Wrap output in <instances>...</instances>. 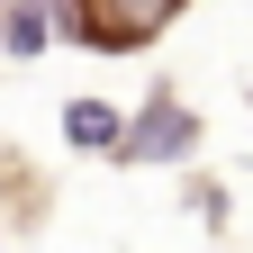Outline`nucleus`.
Segmentation results:
<instances>
[{
    "label": "nucleus",
    "mask_w": 253,
    "mask_h": 253,
    "mask_svg": "<svg viewBox=\"0 0 253 253\" xmlns=\"http://www.w3.org/2000/svg\"><path fill=\"white\" fill-rule=\"evenodd\" d=\"M181 9L190 0H63V27H73L90 54H145Z\"/></svg>",
    "instance_id": "1"
},
{
    "label": "nucleus",
    "mask_w": 253,
    "mask_h": 253,
    "mask_svg": "<svg viewBox=\"0 0 253 253\" xmlns=\"http://www.w3.org/2000/svg\"><path fill=\"white\" fill-rule=\"evenodd\" d=\"M181 145H190V109L172 100V90L154 100V118H145V126H126V136H118L126 163H154V154H181Z\"/></svg>",
    "instance_id": "2"
},
{
    "label": "nucleus",
    "mask_w": 253,
    "mask_h": 253,
    "mask_svg": "<svg viewBox=\"0 0 253 253\" xmlns=\"http://www.w3.org/2000/svg\"><path fill=\"white\" fill-rule=\"evenodd\" d=\"M63 136H73V145H118V136H126V118L100 109V100H82L73 118H63Z\"/></svg>",
    "instance_id": "3"
},
{
    "label": "nucleus",
    "mask_w": 253,
    "mask_h": 253,
    "mask_svg": "<svg viewBox=\"0 0 253 253\" xmlns=\"http://www.w3.org/2000/svg\"><path fill=\"white\" fill-rule=\"evenodd\" d=\"M45 45V9H9V45L0 54H37Z\"/></svg>",
    "instance_id": "4"
},
{
    "label": "nucleus",
    "mask_w": 253,
    "mask_h": 253,
    "mask_svg": "<svg viewBox=\"0 0 253 253\" xmlns=\"http://www.w3.org/2000/svg\"><path fill=\"white\" fill-rule=\"evenodd\" d=\"M0 45H9V18H0Z\"/></svg>",
    "instance_id": "5"
}]
</instances>
